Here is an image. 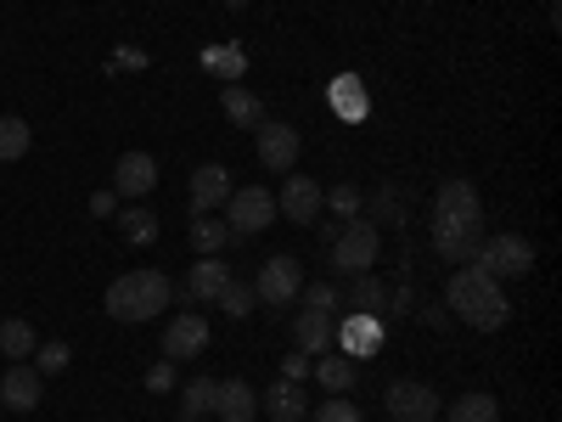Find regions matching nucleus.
Instances as JSON below:
<instances>
[{"instance_id":"nucleus-1","label":"nucleus","mask_w":562,"mask_h":422,"mask_svg":"<svg viewBox=\"0 0 562 422\" xmlns=\"http://www.w3.org/2000/svg\"><path fill=\"white\" fill-rule=\"evenodd\" d=\"M445 304H450V315H456V321H467V326H473V333H501V326H506V315H512V299H506V288H501L495 276H484L479 265H461V270L450 276Z\"/></svg>"},{"instance_id":"nucleus-2","label":"nucleus","mask_w":562,"mask_h":422,"mask_svg":"<svg viewBox=\"0 0 562 422\" xmlns=\"http://www.w3.org/2000/svg\"><path fill=\"white\" fill-rule=\"evenodd\" d=\"M169 299H175V281H169L164 270H124L113 288H108L102 304H108L113 321H130V326H135V321H153Z\"/></svg>"},{"instance_id":"nucleus-3","label":"nucleus","mask_w":562,"mask_h":422,"mask_svg":"<svg viewBox=\"0 0 562 422\" xmlns=\"http://www.w3.org/2000/svg\"><path fill=\"white\" fill-rule=\"evenodd\" d=\"M326 248H333V259H326V265H333L338 276L371 270V265H378V220H344L338 237L326 243Z\"/></svg>"},{"instance_id":"nucleus-4","label":"nucleus","mask_w":562,"mask_h":422,"mask_svg":"<svg viewBox=\"0 0 562 422\" xmlns=\"http://www.w3.org/2000/svg\"><path fill=\"white\" fill-rule=\"evenodd\" d=\"M473 265H479L484 276H495V281H506V276H529V270H535V243L518 237V231H501V237H484V243H479Z\"/></svg>"},{"instance_id":"nucleus-5","label":"nucleus","mask_w":562,"mask_h":422,"mask_svg":"<svg viewBox=\"0 0 562 422\" xmlns=\"http://www.w3.org/2000/svg\"><path fill=\"white\" fill-rule=\"evenodd\" d=\"M225 225H231V237H259V231L276 225V198L265 192V186H231V198H225Z\"/></svg>"},{"instance_id":"nucleus-6","label":"nucleus","mask_w":562,"mask_h":422,"mask_svg":"<svg viewBox=\"0 0 562 422\" xmlns=\"http://www.w3.org/2000/svg\"><path fill=\"white\" fill-rule=\"evenodd\" d=\"M254 293H259V304H299V293H304L299 254H270V259L259 265Z\"/></svg>"},{"instance_id":"nucleus-7","label":"nucleus","mask_w":562,"mask_h":422,"mask_svg":"<svg viewBox=\"0 0 562 422\" xmlns=\"http://www.w3.org/2000/svg\"><path fill=\"white\" fill-rule=\"evenodd\" d=\"M259 164L276 169V175H293L299 169V153H304V141L293 124H276V119H259Z\"/></svg>"},{"instance_id":"nucleus-8","label":"nucleus","mask_w":562,"mask_h":422,"mask_svg":"<svg viewBox=\"0 0 562 422\" xmlns=\"http://www.w3.org/2000/svg\"><path fill=\"white\" fill-rule=\"evenodd\" d=\"M326 209V186L310 180V175H288V186H281V198H276V214H288L293 225H315Z\"/></svg>"},{"instance_id":"nucleus-9","label":"nucleus","mask_w":562,"mask_h":422,"mask_svg":"<svg viewBox=\"0 0 562 422\" xmlns=\"http://www.w3.org/2000/svg\"><path fill=\"white\" fill-rule=\"evenodd\" d=\"M209 349V321L198 310H180L164 326V360H198Z\"/></svg>"},{"instance_id":"nucleus-10","label":"nucleus","mask_w":562,"mask_h":422,"mask_svg":"<svg viewBox=\"0 0 562 422\" xmlns=\"http://www.w3.org/2000/svg\"><path fill=\"white\" fill-rule=\"evenodd\" d=\"M383 406H389L394 422H439V395L428 384H416V378L389 384V400Z\"/></svg>"},{"instance_id":"nucleus-11","label":"nucleus","mask_w":562,"mask_h":422,"mask_svg":"<svg viewBox=\"0 0 562 422\" xmlns=\"http://www.w3.org/2000/svg\"><path fill=\"white\" fill-rule=\"evenodd\" d=\"M434 220H456V225H479L484 220V198L473 180H445L434 192Z\"/></svg>"},{"instance_id":"nucleus-12","label":"nucleus","mask_w":562,"mask_h":422,"mask_svg":"<svg viewBox=\"0 0 562 422\" xmlns=\"http://www.w3.org/2000/svg\"><path fill=\"white\" fill-rule=\"evenodd\" d=\"M333 344H338L349 360H371V355L383 349V321H378V315H355V310H349V315L338 321Z\"/></svg>"},{"instance_id":"nucleus-13","label":"nucleus","mask_w":562,"mask_h":422,"mask_svg":"<svg viewBox=\"0 0 562 422\" xmlns=\"http://www.w3.org/2000/svg\"><path fill=\"white\" fill-rule=\"evenodd\" d=\"M158 186V158L153 153H124L119 164H113V192H119V203L124 198H147Z\"/></svg>"},{"instance_id":"nucleus-14","label":"nucleus","mask_w":562,"mask_h":422,"mask_svg":"<svg viewBox=\"0 0 562 422\" xmlns=\"http://www.w3.org/2000/svg\"><path fill=\"white\" fill-rule=\"evenodd\" d=\"M231 198V169L225 164H198L192 169V214H220Z\"/></svg>"},{"instance_id":"nucleus-15","label":"nucleus","mask_w":562,"mask_h":422,"mask_svg":"<svg viewBox=\"0 0 562 422\" xmlns=\"http://www.w3.org/2000/svg\"><path fill=\"white\" fill-rule=\"evenodd\" d=\"M231 288V265L220 254H198L192 276H186V299H198V304H214L220 293Z\"/></svg>"},{"instance_id":"nucleus-16","label":"nucleus","mask_w":562,"mask_h":422,"mask_svg":"<svg viewBox=\"0 0 562 422\" xmlns=\"http://www.w3.org/2000/svg\"><path fill=\"white\" fill-rule=\"evenodd\" d=\"M45 395V378L29 366V360H12V371L0 378V406H12V411H34Z\"/></svg>"},{"instance_id":"nucleus-17","label":"nucleus","mask_w":562,"mask_h":422,"mask_svg":"<svg viewBox=\"0 0 562 422\" xmlns=\"http://www.w3.org/2000/svg\"><path fill=\"white\" fill-rule=\"evenodd\" d=\"M479 243H484V231H479V225H456V220H434V248H439L445 259H456V265H473Z\"/></svg>"},{"instance_id":"nucleus-18","label":"nucleus","mask_w":562,"mask_h":422,"mask_svg":"<svg viewBox=\"0 0 562 422\" xmlns=\"http://www.w3.org/2000/svg\"><path fill=\"white\" fill-rule=\"evenodd\" d=\"M254 411H259L254 384H243V378L214 384V417H220V422H254Z\"/></svg>"},{"instance_id":"nucleus-19","label":"nucleus","mask_w":562,"mask_h":422,"mask_svg":"<svg viewBox=\"0 0 562 422\" xmlns=\"http://www.w3.org/2000/svg\"><path fill=\"white\" fill-rule=\"evenodd\" d=\"M259 406H265V417L270 422H304V384H288V378H281V384H270L265 395H259Z\"/></svg>"},{"instance_id":"nucleus-20","label":"nucleus","mask_w":562,"mask_h":422,"mask_svg":"<svg viewBox=\"0 0 562 422\" xmlns=\"http://www.w3.org/2000/svg\"><path fill=\"white\" fill-rule=\"evenodd\" d=\"M333 333H338V321L326 315V310H304V315L293 321V338H299V349H304V355L333 349Z\"/></svg>"},{"instance_id":"nucleus-21","label":"nucleus","mask_w":562,"mask_h":422,"mask_svg":"<svg viewBox=\"0 0 562 422\" xmlns=\"http://www.w3.org/2000/svg\"><path fill=\"white\" fill-rule=\"evenodd\" d=\"M326 97H333V113H338V119H349V124H360V119L371 113V102H366V85H360L355 74H338Z\"/></svg>"},{"instance_id":"nucleus-22","label":"nucleus","mask_w":562,"mask_h":422,"mask_svg":"<svg viewBox=\"0 0 562 422\" xmlns=\"http://www.w3.org/2000/svg\"><path fill=\"white\" fill-rule=\"evenodd\" d=\"M220 108H225V119H231V124H248V130H254V124L265 119V108H259V97H254V90H248L243 79L220 90Z\"/></svg>"},{"instance_id":"nucleus-23","label":"nucleus","mask_w":562,"mask_h":422,"mask_svg":"<svg viewBox=\"0 0 562 422\" xmlns=\"http://www.w3.org/2000/svg\"><path fill=\"white\" fill-rule=\"evenodd\" d=\"M383 304H389V288H383L371 270H360V276L349 281V310H355V315H378Z\"/></svg>"},{"instance_id":"nucleus-24","label":"nucleus","mask_w":562,"mask_h":422,"mask_svg":"<svg viewBox=\"0 0 562 422\" xmlns=\"http://www.w3.org/2000/svg\"><path fill=\"white\" fill-rule=\"evenodd\" d=\"M450 422H501V400L484 395V389H467V395L450 406Z\"/></svg>"},{"instance_id":"nucleus-25","label":"nucleus","mask_w":562,"mask_h":422,"mask_svg":"<svg viewBox=\"0 0 562 422\" xmlns=\"http://www.w3.org/2000/svg\"><path fill=\"white\" fill-rule=\"evenodd\" d=\"M119 225H124V243H130V248H153V243H158V214H153V209H140V203L124 209Z\"/></svg>"},{"instance_id":"nucleus-26","label":"nucleus","mask_w":562,"mask_h":422,"mask_svg":"<svg viewBox=\"0 0 562 422\" xmlns=\"http://www.w3.org/2000/svg\"><path fill=\"white\" fill-rule=\"evenodd\" d=\"M225 243H237V237H231V225L220 214H192V248L198 254H220Z\"/></svg>"},{"instance_id":"nucleus-27","label":"nucleus","mask_w":562,"mask_h":422,"mask_svg":"<svg viewBox=\"0 0 562 422\" xmlns=\"http://www.w3.org/2000/svg\"><path fill=\"white\" fill-rule=\"evenodd\" d=\"M315 378H321L326 395H349V389H355V360H349V355H326V360L315 366Z\"/></svg>"},{"instance_id":"nucleus-28","label":"nucleus","mask_w":562,"mask_h":422,"mask_svg":"<svg viewBox=\"0 0 562 422\" xmlns=\"http://www.w3.org/2000/svg\"><path fill=\"white\" fill-rule=\"evenodd\" d=\"M29 141H34V130L18 113H7V119H0V164H18L29 153Z\"/></svg>"},{"instance_id":"nucleus-29","label":"nucleus","mask_w":562,"mask_h":422,"mask_svg":"<svg viewBox=\"0 0 562 422\" xmlns=\"http://www.w3.org/2000/svg\"><path fill=\"white\" fill-rule=\"evenodd\" d=\"M40 344H34V326L29 321H0V355L7 360H29Z\"/></svg>"},{"instance_id":"nucleus-30","label":"nucleus","mask_w":562,"mask_h":422,"mask_svg":"<svg viewBox=\"0 0 562 422\" xmlns=\"http://www.w3.org/2000/svg\"><path fill=\"white\" fill-rule=\"evenodd\" d=\"M203 68H214V74H225L231 85H237L243 68H248V57H243V45H209V52H203Z\"/></svg>"},{"instance_id":"nucleus-31","label":"nucleus","mask_w":562,"mask_h":422,"mask_svg":"<svg viewBox=\"0 0 562 422\" xmlns=\"http://www.w3.org/2000/svg\"><path fill=\"white\" fill-rule=\"evenodd\" d=\"M180 411L186 417H209L214 411V378H192L180 389Z\"/></svg>"},{"instance_id":"nucleus-32","label":"nucleus","mask_w":562,"mask_h":422,"mask_svg":"<svg viewBox=\"0 0 562 422\" xmlns=\"http://www.w3.org/2000/svg\"><path fill=\"white\" fill-rule=\"evenodd\" d=\"M214 304H220V310H225L231 321H243V315H254V304H259V293L248 288V281H231V288H225V293H220Z\"/></svg>"},{"instance_id":"nucleus-33","label":"nucleus","mask_w":562,"mask_h":422,"mask_svg":"<svg viewBox=\"0 0 562 422\" xmlns=\"http://www.w3.org/2000/svg\"><path fill=\"white\" fill-rule=\"evenodd\" d=\"M310 422H366V411H360L349 395H333V400H321V406L310 411Z\"/></svg>"},{"instance_id":"nucleus-34","label":"nucleus","mask_w":562,"mask_h":422,"mask_svg":"<svg viewBox=\"0 0 562 422\" xmlns=\"http://www.w3.org/2000/svg\"><path fill=\"white\" fill-rule=\"evenodd\" d=\"M326 209H333V214H344V220H360V214H366V198H360L355 186L344 180V186H333V192H326Z\"/></svg>"},{"instance_id":"nucleus-35","label":"nucleus","mask_w":562,"mask_h":422,"mask_svg":"<svg viewBox=\"0 0 562 422\" xmlns=\"http://www.w3.org/2000/svg\"><path fill=\"white\" fill-rule=\"evenodd\" d=\"M34 371H40V378H57V371H68V344H40L34 349Z\"/></svg>"},{"instance_id":"nucleus-36","label":"nucleus","mask_w":562,"mask_h":422,"mask_svg":"<svg viewBox=\"0 0 562 422\" xmlns=\"http://www.w3.org/2000/svg\"><path fill=\"white\" fill-rule=\"evenodd\" d=\"M371 220H389V225H400V220H405V198L394 192V186L371 192Z\"/></svg>"},{"instance_id":"nucleus-37","label":"nucleus","mask_w":562,"mask_h":422,"mask_svg":"<svg viewBox=\"0 0 562 422\" xmlns=\"http://www.w3.org/2000/svg\"><path fill=\"white\" fill-rule=\"evenodd\" d=\"M304 299V310H326V315H333L344 299H338V288H333V281H310V288L299 293Z\"/></svg>"},{"instance_id":"nucleus-38","label":"nucleus","mask_w":562,"mask_h":422,"mask_svg":"<svg viewBox=\"0 0 562 422\" xmlns=\"http://www.w3.org/2000/svg\"><path fill=\"white\" fill-rule=\"evenodd\" d=\"M147 389H153V395H175V360H158V366L147 371Z\"/></svg>"},{"instance_id":"nucleus-39","label":"nucleus","mask_w":562,"mask_h":422,"mask_svg":"<svg viewBox=\"0 0 562 422\" xmlns=\"http://www.w3.org/2000/svg\"><path fill=\"white\" fill-rule=\"evenodd\" d=\"M281 378H288V384H304V378H310V355H304V349H293L288 360H281Z\"/></svg>"},{"instance_id":"nucleus-40","label":"nucleus","mask_w":562,"mask_h":422,"mask_svg":"<svg viewBox=\"0 0 562 422\" xmlns=\"http://www.w3.org/2000/svg\"><path fill=\"white\" fill-rule=\"evenodd\" d=\"M90 214H97V220L119 214V192H90Z\"/></svg>"},{"instance_id":"nucleus-41","label":"nucleus","mask_w":562,"mask_h":422,"mask_svg":"<svg viewBox=\"0 0 562 422\" xmlns=\"http://www.w3.org/2000/svg\"><path fill=\"white\" fill-rule=\"evenodd\" d=\"M119 68H147V52H135V45H124V52L113 57Z\"/></svg>"},{"instance_id":"nucleus-42","label":"nucleus","mask_w":562,"mask_h":422,"mask_svg":"<svg viewBox=\"0 0 562 422\" xmlns=\"http://www.w3.org/2000/svg\"><path fill=\"white\" fill-rule=\"evenodd\" d=\"M225 7H231V12H243V7H248V0H225Z\"/></svg>"},{"instance_id":"nucleus-43","label":"nucleus","mask_w":562,"mask_h":422,"mask_svg":"<svg viewBox=\"0 0 562 422\" xmlns=\"http://www.w3.org/2000/svg\"><path fill=\"white\" fill-rule=\"evenodd\" d=\"M186 422H203V417H186Z\"/></svg>"}]
</instances>
